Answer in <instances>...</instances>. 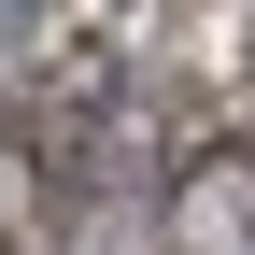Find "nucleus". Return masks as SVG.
Here are the masks:
<instances>
[{
    "label": "nucleus",
    "mask_w": 255,
    "mask_h": 255,
    "mask_svg": "<svg viewBox=\"0 0 255 255\" xmlns=\"http://www.w3.org/2000/svg\"><path fill=\"white\" fill-rule=\"evenodd\" d=\"M57 0H0V57H28V28H43Z\"/></svg>",
    "instance_id": "obj_1"
}]
</instances>
